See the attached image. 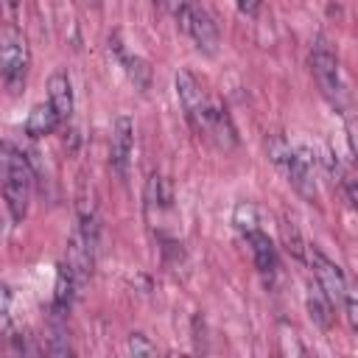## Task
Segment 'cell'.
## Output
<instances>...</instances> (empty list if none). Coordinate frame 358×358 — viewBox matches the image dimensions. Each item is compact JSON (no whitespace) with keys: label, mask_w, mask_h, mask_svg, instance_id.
Masks as SVG:
<instances>
[{"label":"cell","mask_w":358,"mask_h":358,"mask_svg":"<svg viewBox=\"0 0 358 358\" xmlns=\"http://www.w3.org/2000/svg\"><path fill=\"white\" fill-rule=\"evenodd\" d=\"M28 64H31V53H28L25 36L14 25H3L0 28V76L8 87V92L22 90Z\"/></svg>","instance_id":"3"},{"label":"cell","mask_w":358,"mask_h":358,"mask_svg":"<svg viewBox=\"0 0 358 358\" xmlns=\"http://www.w3.org/2000/svg\"><path fill=\"white\" fill-rule=\"evenodd\" d=\"M282 173L288 176L291 187L305 199V201H319V187H316V154L308 148V145H299V148H291L285 165H282Z\"/></svg>","instance_id":"5"},{"label":"cell","mask_w":358,"mask_h":358,"mask_svg":"<svg viewBox=\"0 0 358 358\" xmlns=\"http://www.w3.org/2000/svg\"><path fill=\"white\" fill-rule=\"evenodd\" d=\"M246 243H249L255 266L263 274H274L277 271V246L271 243V238L266 232H260V229H252V232H246Z\"/></svg>","instance_id":"12"},{"label":"cell","mask_w":358,"mask_h":358,"mask_svg":"<svg viewBox=\"0 0 358 358\" xmlns=\"http://www.w3.org/2000/svg\"><path fill=\"white\" fill-rule=\"evenodd\" d=\"M305 260L310 263V268H313V277H316V285L322 288V294L330 299V305H341V299H344V294H347V277H344V271L322 252V249H316V246H305Z\"/></svg>","instance_id":"6"},{"label":"cell","mask_w":358,"mask_h":358,"mask_svg":"<svg viewBox=\"0 0 358 358\" xmlns=\"http://www.w3.org/2000/svg\"><path fill=\"white\" fill-rule=\"evenodd\" d=\"M266 151H268V159L282 171V165H285V159H288V154H291V145H288L280 134H274V137L266 140Z\"/></svg>","instance_id":"18"},{"label":"cell","mask_w":358,"mask_h":358,"mask_svg":"<svg viewBox=\"0 0 358 358\" xmlns=\"http://www.w3.org/2000/svg\"><path fill=\"white\" fill-rule=\"evenodd\" d=\"M204 137H210V140H213L218 148H224V151H229V148L238 145V129H235L229 112H227L218 101L210 103V115H207V126H204Z\"/></svg>","instance_id":"9"},{"label":"cell","mask_w":358,"mask_h":358,"mask_svg":"<svg viewBox=\"0 0 358 358\" xmlns=\"http://www.w3.org/2000/svg\"><path fill=\"white\" fill-rule=\"evenodd\" d=\"M0 193L14 221H22L31 207L34 193V171L25 159V154L11 145L0 143Z\"/></svg>","instance_id":"1"},{"label":"cell","mask_w":358,"mask_h":358,"mask_svg":"<svg viewBox=\"0 0 358 358\" xmlns=\"http://www.w3.org/2000/svg\"><path fill=\"white\" fill-rule=\"evenodd\" d=\"M173 210V187L162 173H151L145 182V213L148 215H159V213H171Z\"/></svg>","instance_id":"11"},{"label":"cell","mask_w":358,"mask_h":358,"mask_svg":"<svg viewBox=\"0 0 358 358\" xmlns=\"http://www.w3.org/2000/svg\"><path fill=\"white\" fill-rule=\"evenodd\" d=\"M115 53L120 56L123 70H126V76L131 78V84H134L140 92H148V90H151V78H154L151 64H148L143 56H131V53H126V50L120 48V42H115Z\"/></svg>","instance_id":"14"},{"label":"cell","mask_w":358,"mask_h":358,"mask_svg":"<svg viewBox=\"0 0 358 358\" xmlns=\"http://www.w3.org/2000/svg\"><path fill=\"white\" fill-rule=\"evenodd\" d=\"M232 224H235L243 235L252 232V229H257V224H260V218H257V207H255L252 201H238L235 210H232Z\"/></svg>","instance_id":"17"},{"label":"cell","mask_w":358,"mask_h":358,"mask_svg":"<svg viewBox=\"0 0 358 358\" xmlns=\"http://www.w3.org/2000/svg\"><path fill=\"white\" fill-rule=\"evenodd\" d=\"M173 87H176V95H179V103H182V109H185V117H187V123L199 131V134H204V126H207V115H210V98H207V92L201 90V84H199V78L190 73V70H179L176 76H173Z\"/></svg>","instance_id":"4"},{"label":"cell","mask_w":358,"mask_h":358,"mask_svg":"<svg viewBox=\"0 0 358 358\" xmlns=\"http://www.w3.org/2000/svg\"><path fill=\"white\" fill-rule=\"evenodd\" d=\"M310 73H313L322 95L336 109H344V103H347V87H344V78H341V67H338V59H336L333 48L322 36L310 48Z\"/></svg>","instance_id":"2"},{"label":"cell","mask_w":358,"mask_h":358,"mask_svg":"<svg viewBox=\"0 0 358 358\" xmlns=\"http://www.w3.org/2000/svg\"><path fill=\"white\" fill-rule=\"evenodd\" d=\"M341 305H344V310H347V322H350V327H352V330H358V305H355V294H352L350 288H347V294H344Z\"/></svg>","instance_id":"21"},{"label":"cell","mask_w":358,"mask_h":358,"mask_svg":"<svg viewBox=\"0 0 358 358\" xmlns=\"http://www.w3.org/2000/svg\"><path fill=\"white\" fill-rule=\"evenodd\" d=\"M280 235H282V246H285V252L294 257V260H305V241H302V235H299V229H296V224L291 221V218H282V224H280Z\"/></svg>","instance_id":"16"},{"label":"cell","mask_w":358,"mask_h":358,"mask_svg":"<svg viewBox=\"0 0 358 358\" xmlns=\"http://www.w3.org/2000/svg\"><path fill=\"white\" fill-rule=\"evenodd\" d=\"M154 6H159V8H168V0H151Z\"/></svg>","instance_id":"23"},{"label":"cell","mask_w":358,"mask_h":358,"mask_svg":"<svg viewBox=\"0 0 358 358\" xmlns=\"http://www.w3.org/2000/svg\"><path fill=\"white\" fill-rule=\"evenodd\" d=\"M131 151H134V123L129 115H117L109 134V165L120 179H126L129 173Z\"/></svg>","instance_id":"7"},{"label":"cell","mask_w":358,"mask_h":358,"mask_svg":"<svg viewBox=\"0 0 358 358\" xmlns=\"http://www.w3.org/2000/svg\"><path fill=\"white\" fill-rule=\"evenodd\" d=\"M305 305H308L310 322H313L319 330H330V324H333V305H330V299L322 294L319 285H310V288H308Z\"/></svg>","instance_id":"15"},{"label":"cell","mask_w":358,"mask_h":358,"mask_svg":"<svg viewBox=\"0 0 358 358\" xmlns=\"http://www.w3.org/2000/svg\"><path fill=\"white\" fill-rule=\"evenodd\" d=\"M263 8V0H238V11L246 17H257Z\"/></svg>","instance_id":"22"},{"label":"cell","mask_w":358,"mask_h":358,"mask_svg":"<svg viewBox=\"0 0 358 358\" xmlns=\"http://www.w3.org/2000/svg\"><path fill=\"white\" fill-rule=\"evenodd\" d=\"M48 103L56 109V115L62 120H67L73 115L76 98H73V81L67 76V70H56L48 78Z\"/></svg>","instance_id":"10"},{"label":"cell","mask_w":358,"mask_h":358,"mask_svg":"<svg viewBox=\"0 0 358 358\" xmlns=\"http://www.w3.org/2000/svg\"><path fill=\"white\" fill-rule=\"evenodd\" d=\"M92 3H95V6H101V0H92Z\"/></svg>","instance_id":"24"},{"label":"cell","mask_w":358,"mask_h":358,"mask_svg":"<svg viewBox=\"0 0 358 358\" xmlns=\"http://www.w3.org/2000/svg\"><path fill=\"white\" fill-rule=\"evenodd\" d=\"M185 34L196 42V48H199L201 53H210V56H213V53L218 50V45H221V34H218L215 20H213L199 3H193V8H190V20H187Z\"/></svg>","instance_id":"8"},{"label":"cell","mask_w":358,"mask_h":358,"mask_svg":"<svg viewBox=\"0 0 358 358\" xmlns=\"http://www.w3.org/2000/svg\"><path fill=\"white\" fill-rule=\"evenodd\" d=\"M0 3H3V0H0Z\"/></svg>","instance_id":"25"},{"label":"cell","mask_w":358,"mask_h":358,"mask_svg":"<svg viewBox=\"0 0 358 358\" xmlns=\"http://www.w3.org/2000/svg\"><path fill=\"white\" fill-rule=\"evenodd\" d=\"M59 123H62V117L56 115V109L50 103H34L28 117H25V134L34 137V140L48 137L59 129Z\"/></svg>","instance_id":"13"},{"label":"cell","mask_w":358,"mask_h":358,"mask_svg":"<svg viewBox=\"0 0 358 358\" xmlns=\"http://www.w3.org/2000/svg\"><path fill=\"white\" fill-rule=\"evenodd\" d=\"M11 330V288L0 285V333Z\"/></svg>","instance_id":"19"},{"label":"cell","mask_w":358,"mask_h":358,"mask_svg":"<svg viewBox=\"0 0 358 358\" xmlns=\"http://www.w3.org/2000/svg\"><path fill=\"white\" fill-rule=\"evenodd\" d=\"M129 352H134V355H151V352H157V347L143 333H131L129 336Z\"/></svg>","instance_id":"20"}]
</instances>
